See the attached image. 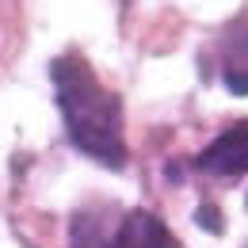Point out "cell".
Here are the masks:
<instances>
[{"mask_svg":"<svg viewBox=\"0 0 248 248\" xmlns=\"http://www.w3.org/2000/svg\"><path fill=\"white\" fill-rule=\"evenodd\" d=\"M73 248H180L172 229L149 210L130 206L123 214L107 217L103 210H77L69 225Z\"/></svg>","mask_w":248,"mask_h":248,"instance_id":"obj_2","label":"cell"},{"mask_svg":"<svg viewBox=\"0 0 248 248\" xmlns=\"http://www.w3.org/2000/svg\"><path fill=\"white\" fill-rule=\"evenodd\" d=\"M202 172H214V176H245L248 172V123L229 126L225 134H217L214 141L199 153L195 160Z\"/></svg>","mask_w":248,"mask_h":248,"instance_id":"obj_3","label":"cell"},{"mask_svg":"<svg viewBox=\"0 0 248 248\" xmlns=\"http://www.w3.org/2000/svg\"><path fill=\"white\" fill-rule=\"evenodd\" d=\"M202 229H214V233H221V217H217L214 206H199V217H195Z\"/></svg>","mask_w":248,"mask_h":248,"instance_id":"obj_5","label":"cell"},{"mask_svg":"<svg viewBox=\"0 0 248 248\" xmlns=\"http://www.w3.org/2000/svg\"><path fill=\"white\" fill-rule=\"evenodd\" d=\"M50 77H54V99H58V111L65 119L69 141L103 168H123L126 164L123 99L95 77L88 58H80L77 50L54 58Z\"/></svg>","mask_w":248,"mask_h":248,"instance_id":"obj_1","label":"cell"},{"mask_svg":"<svg viewBox=\"0 0 248 248\" xmlns=\"http://www.w3.org/2000/svg\"><path fill=\"white\" fill-rule=\"evenodd\" d=\"M217 58H221V80L233 95H248V16H237L221 38H217Z\"/></svg>","mask_w":248,"mask_h":248,"instance_id":"obj_4","label":"cell"}]
</instances>
